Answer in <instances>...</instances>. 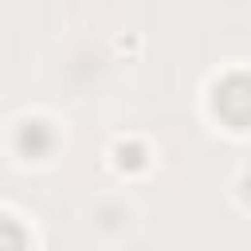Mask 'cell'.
Masks as SVG:
<instances>
[{
    "instance_id": "1",
    "label": "cell",
    "mask_w": 251,
    "mask_h": 251,
    "mask_svg": "<svg viewBox=\"0 0 251 251\" xmlns=\"http://www.w3.org/2000/svg\"><path fill=\"white\" fill-rule=\"evenodd\" d=\"M216 114L235 126V129H251V75H227L216 94H212Z\"/></svg>"
},
{
    "instance_id": "2",
    "label": "cell",
    "mask_w": 251,
    "mask_h": 251,
    "mask_svg": "<svg viewBox=\"0 0 251 251\" xmlns=\"http://www.w3.org/2000/svg\"><path fill=\"white\" fill-rule=\"evenodd\" d=\"M20 149H24L27 157L47 153V149H51V129H47L43 122H27V126L20 129Z\"/></svg>"
},
{
    "instance_id": "3",
    "label": "cell",
    "mask_w": 251,
    "mask_h": 251,
    "mask_svg": "<svg viewBox=\"0 0 251 251\" xmlns=\"http://www.w3.org/2000/svg\"><path fill=\"white\" fill-rule=\"evenodd\" d=\"M27 243V235L8 220V216H0V247H24Z\"/></svg>"
}]
</instances>
